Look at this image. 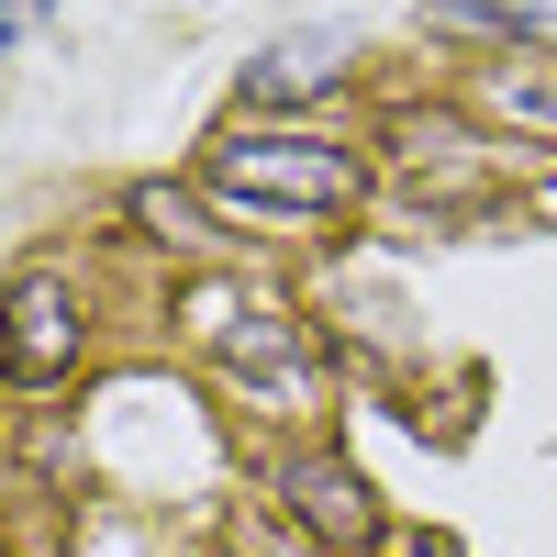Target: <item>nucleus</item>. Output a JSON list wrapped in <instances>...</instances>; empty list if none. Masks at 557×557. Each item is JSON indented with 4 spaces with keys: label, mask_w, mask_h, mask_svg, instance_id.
I'll list each match as a JSON object with an SVG mask.
<instances>
[{
    "label": "nucleus",
    "mask_w": 557,
    "mask_h": 557,
    "mask_svg": "<svg viewBox=\"0 0 557 557\" xmlns=\"http://www.w3.org/2000/svg\"><path fill=\"white\" fill-rule=\"evenodd\" d=\"M357 157L323 146V134H223L201 157V190L235 212H346L357 201Z\"/></svg>",
    "instance_id": "nucleus-1"
},
{
    "label": "nucleus",
    "mask_w": 557,
    "mask_h": 557,
    "mask_svg": "<svg viewBox=\"0 0 557 557\" xmlns=\"http://www.w3.org/2000/svg\"><path fill=\"white\" fill-rule=\"evenodd\" d=\"M290 502H301V524L323 546H368L380 535V513H368V480L335 469V457H290Z\"/></svg>",
    "instance_id": "nucleus-2"
},
{
    "label": "nucleus",
    "mask_w": 557,
    "mask_h": 557,
    "mask_svg": "<svg viewBox=\"0 0 557 557\" xmlns=\"http://www.w3.org/2000/svg\"><path fill=\"white\" fill-rule=\"evenodd\" d=\"M67 357H78L67 290H57V278H23V290H12V380H57Z\"/></svg>",
    "instance_id": "nucleus-3"
},
{
    "label": "nucleus",
    "mask_w": 557,
    "mask_h": 557,
    "mask_svg": "<svg viewBox=\"0 0 557 557\" xmlns=\"http://www.w3.org/2000/svg\"><path fill=\"white\" fill-rule=\"evenodd\" d=\"M323 78H346V34H290V45H268V57L246 67L257 101H301V89H323Z\"/></svg>",
    "instance_id": "nucleus-4"
},
{
    "label": "nucleus",
    "mask_w": 557,
    "mask_h": 557,
    "mask_svg": "<svg viewBox=\"0 0 557 557\" xmlns=\"http://www.w3.org/2000/svg\"><path fill=\"white\" fill-rule=\"evenodd\" d=\"M435 34H480V45H524V34H557V0H435Z\"/></svg>",
    "instance_id": "nucleus-5"
},
{
    "label": "nucleus",
    "mask_w": 557,
    "mask_h": 557,
    "mask_svg": "<svg viewBox=\"0 0 557 557\" xmlns=\"http://www.w3.org/2000/svg\"><path fill=\"white\" fill-rule=\"evenodd\" d=\"M34 23H45V0H0V34H12V45H23Z\"/></svg>",
    "instance_id": "nucleus-6"
}]
</instances>
